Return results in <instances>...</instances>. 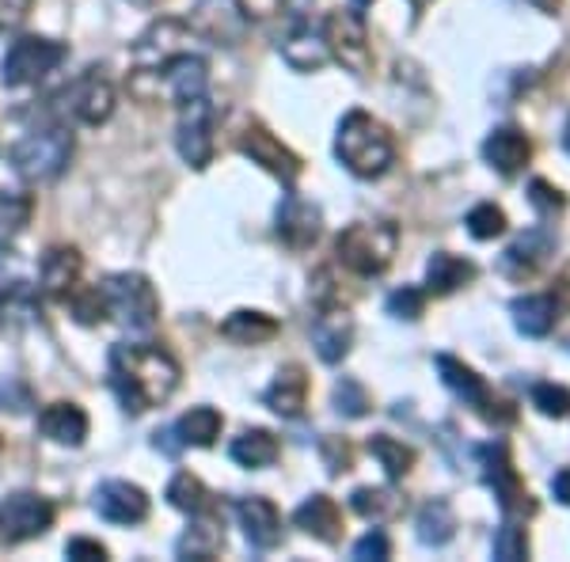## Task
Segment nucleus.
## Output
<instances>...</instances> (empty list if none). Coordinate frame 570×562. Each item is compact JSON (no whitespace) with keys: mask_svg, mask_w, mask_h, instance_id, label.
Returning <instances> with one entry per match:
<instances>
[{"mask_svg":"<svg viewBox=\"0 0 570 562\" xmlns=\"http://www.w3.org/2000/svg\"><path fill=\"white\" fill-rule=\"evenodd\" d=\"M422 308H426V293L415 289V285H403V289H395L389 297V316L407 319V324H415L422 316Z\"/></svg>","mask_w":570,"mask_h":562,"instance_id":"nucleus-45","label":"nucleus"},{"mask_svg":"<svg viewBox=\"0 0 570 562\" xmlns=\"http://www.w3.org/2000/svg\"><path fill=\"white\" fill-rule=\"evenodd\" d=\"M35 0H0V34L4 31H16L27 16H31Z\"/></svg>","mask_w":570,"mask_h":562,"instance_id":"nucleus-48","label":"nucleus"},{"mask_svg":"<svg viewBox=\"0 0 570 562\" xmlns=\"http://www.w3.org/2000/svg\"><path fill=\"white\" fill-rule=\"evenodd\" d=\"M551 252H556V239H551L548 228H532V233H525L502 255V270L510 274V278H532Z\"/></svg>","mask_w":570,"mask_h":562,"instance_id":"nucleus-27","label":"nucleus"},{"mask_svg":"<svg viewBox=\"0 0 570 562\" xmlns=\"http://www.w3.org/2000/svg\"><path fill=\"white\" fill-rule=\"evenodd\" d=\"M134 4H137V8H156L160 0H134Z\"/></svg>","mask_w":570,"mask_h":562,"instance_id":"nucleus-56","label":"nucleus"},{"mask_svg":"<svg viewBox=\"0 0 570 562\" xmlns=\"http://www.w3.org/2000/svg\"><path fill=\"white\" fill-rule=\"evenodd\" d=\"M320 225H324V214H320L316 201L289 195L278 209V225H274V233H278V239L285 247L305 252V247H312L320 239Z\"/></svg>","mask_w":570,"mask_h":562,"instance_id":"nucleus-18","label":"nucleus"},{"mask_svg":"<svg viewBox=\"0 0 570 562\" xmlns=\"http://www.w3.org/2000/svg\"><path fill=\"white\" fill-rule=\"evenodd\" d=\"M532 4H537L540 12H548V16H556V12H559V0H532Z\"/></svg>","mask_w":570,"mask_h":562,"instance_id":"nucleus-54","label":"nucleus"},{"mask_svg":"<svg viewBox=\"0 0 570 562\" xmlns=\"http://www.w3.org/2000/svg\"><path fill=\"white\" fill-rule=\"evenodd\" d=\"M529 555V536L518 521H505L499 532H494V559L502 562H518Z\"/></svg>","mask_w":570,"mask_h":562,"instance_id":"nucleus-43","label":"nucleus"},{"mask_svg":"<svg viewBox=\"0 0 570 562\" xmlns=\"http://www.w3.org/2000/svg\"><path fill=\"white\" fill-rule=\"evenodd\" d=\"M395 247H400V228L392 220H354L335 239L338 263L357 278H376V274L389 270Z\"/></svg>","mask_w":570,"mask_h":562,"instance_id":"nucleus-4","label":"nucleus"},{"mask_svg":"<svg viewBox=\"0 0 570 562\" xmlns=\"http://www.w3.org/2000/svg\"><path fill=\"white\" fill-rule=\"evenodd\" d=\"M293 524L308 536H316L320 543H338L343 540V513H338L335 497L327 494H312L308 502L297 505L293 513Z\"/></svg>","mask_w":570,"mask_h":562,"instance_id":"nucleus-25","label":"nucleus"},{"mask_svg":"<svg viewBox=\"0 0 570 562\" xmlns=\"http://www.w3.org/2000/svg\"><path fill=\"white\" fill-rule=\"evenodd\" d=\"M0 453H4V437H0Z\"/></svg>","mask_w":570,"mask_h":562,"instance_id":"nucleus-59","label":"nucleus"},{"mask_svg":"<svg viewBox=\"0 0 570 562\" xmlns=\"http://www.w3.org/2000/svg\"><path fill=\"white\" fill-rule=\"evenodd\" d=\"M220 426H225L220 411H214V407H190V411L176 422V433H179L183 445L209 448V445H214V441L220 437Z\"/></svg>","mask_w":570,"mask_h":562,"instance_id":"nucleus-36","label":"nucleus"},{"mask_svg":"<svg viewBox=\"0 0 570 562\" xmlns=\"http://www.w3.org/2000/svg\"><path fill=\"white\" fill-rule=\"evenodd\" d=\"M263 403L282 418H301V411L308 403V373L301 365H282L274 373L271 388L263 392Z\"/></svg>","mask_w":570,"mask_h":562,"instance_id":"nucleus-22","label":"nucleus"},{"mask_svg":"<svg viewBox=\"0 0 570 562\" xmlns=\"http://www.w3.org/2000/svg\"><path fill=\"white\" fill-rule=\"evenodd\" d=\"M351 343H354L351 312L338 308V304H320V316H316V324H312V346H316L320 362L338 365L351 354Z\"/></svg>","mask_w":570,"mask_h":562,"instance_id":"nucleus-17","label":"nucleus"},{"mask_svg":"<svg viewBox=\"0 0 570 562\" xmlns=\"http://www.w3.org/2000/svg\"><path fill=\"white\" fill-rule=\"evenodd\" d=\"M532 407L544 414V418H567L570 392L563 384H537V388H532Z\"/></svg>","mask_w":570,"mask_h":562,"instance_id":"nucleus-44","label":"nucleus"},{"mask_svg":"<svg viewBox=\"0 0 570 562\" xmlns=\"http://www.w3.org/2000/svg\"><path fill=\"white\" fill-rule=\"evenodd\" d=\"M563 149L570 152V118H567V126H563Z\"/></svg>","mask_w":570,"mask_h":562,"instance_id":"nucleus-55","label":"nucleus"},{"mask_svg":"<svg viewBox=\"0 0 570 562\" xmlns=\"http://www.w3.org/2000/svg\"><path fill=\"white\" fill-rule=\"evenodd\" d=\"M187 34H190L187 23H176V20L153 23L149 31L134 42V69H153V66H160V61L176 58V53H183L179 42H187Z\"/></svg>","mask_w":570,"mask_h":562,"instance_id":"nucleus-21","label":"nucleus"},{"mask_svg":"<svg viewBox=\"0 0 570 562\" xmlns=\"http://www.w3.org/2000/svg\"><path fill=\"white\" fill-rule=\"evenodd\" d=\"M282 58L289 61L293 69L312 72V69H324L331 61V53L320 34H312L305 23H297V31H293L289 39H282Z\"/></svg>","mask_w":570,"mask_h":562,"instance_id":"nucleus-34","label":"nucleus"},{"mask_svg":"<svg viewBox=\"0 0 570 562\" xmlns=\"http://www.w3.org/2000/svg\"><path fill=\"white\" fill-rule=\"evenodd\" d=\"M335 156L343 160V168L357 175V179H381L395 160V141L389 126L376 122L365 110H351V115L338 122L335 137Z\"/></svg>","mask_w":570,"mask_h":562,"instance_id":"nucleus-2","label":"nucleus"},{"mask_svg":"<svg viewBox=\"0 0 570 562\" xmlns=\"http://www.w3.org/2000/svg\"><path fill=\"white\" fill-rule=\"evenodd\" d=\"M529 201H532V209H537V214H544V217L563 209V195H559L548 179H532L529 183Z\"/></svg>","mask_w":570,"mask_h":562,"instance_id":"nucleus-46","label":"nucleus"},{"mask_svg":"<svg viewBox=\"0 0 570 562\" xmlns=\"http://www.w3.org/2000/svg\"><path fill=\"white\" fill-rule=\"evenodd\" d=\"M39 433L46 441H53V445H69V448H80L88 437V414L85 407H77V403H50V407H42L39 414Z\"/></svg>","mask_w":570,"mask_h":562,"instance_id":"nucleus-24","label":"nucleus"},{"mask_svg":"<svg viewBox=\"0 0 570 562\" xmlns=\"http://www.w3.org/2000/svg\"><path fill=\"white\" fill-rule=\"evenodd\" d=\"M66 555H69V559H77V562H91V559L104 562V559H107V548H104L99 540L77 536V540H69V543H66Z\"/></svg>","mask_w":570,"mask_h":562,"instance_id":"nucleus-50","label":"nucleus"},{"mask_svg":"<svg viewBox=\"0 0 570 562\" xmlns=\"http://www.w3.org/2000/svg\"><path fill=\"white\" fill-rule=\"evenodd\" d=\"M411 4H415V8H422V4H426V0H411Z\"/></svg>","mask_w":570,"mask_h":562,"instance_id":"nucleus-58","label":"nucleus"},{"mask_svg":"<svg viewBox=\"0 0 570 562\" xmlns=\"http://www.w3.org/2000/svg\"><path fill=\"white\" fill-rule=\"evenodd\" d=\"M278 331L282 324L274 316H266V312H247V308L233 312V316L220 324V335L236 346H263V343H271Z\"/></svg>","mask_w":570,"mask_h":562,"instance_id":"nucleus-29","label":"nucleus"},{"mask_svg":"<svg viewBox=\"0 0 570 562\" xmlns=\"http://www.w3.org/2000/svg\"><path fill=\"white\" fill-rule=\"evenodd\" d=\"M53 110H58L61 122L104 126L115 115V88H110V80L99 69H88L61 96H53Z\"/></svg>","mask_w":570,"mask_h":562,"instance_id":"nucleus-9","label":"nucleus"},{"mask_svg":"<svg viewBox=\"0 0 570 562\" xmlns=\"http://www.w3.org/2000/svg\"><path fill=\"white\" fill-rule=\"evenodd\" d=\"M434 365H438V373H441V384H445V388L453 392L456 400H464L483 422H499V426H502V422L518 418V411H513L510 403L499 400V395L487 388V381H483L480 373H475L472 365L456 362L453 354H438Z\"/></svg>","mask_w":570,"mask_h":562,"instance_id":"nucleus-10","label":"nucleus"},{"mask_svg":"<svg viewBox=\"0 0 570 562\" xmlns=\"http://www.w3.org/2000/svg\"><path fill=\"white\" fill-rule=\"evenodd\" d=\"M168 502L176 505L179 513H187V517H195V513H206V510H217L209 486L202 483L198 475H190V472H179L168 483Z\"/></svg>","mask_w":570,"mask_h":562,"instance_id":"nucleus-37","label":"nucleus"},{"mask_svg":"<svg viewBox=\"0 0 570 562\" xmlns=\"http://www.w3.org/2000/svg\"><path fill=\"white\" fill-rule=\"evenodd\" d=\"M66 300H69L72 319H77V324L96 327L107 319V300H104V289H99V285L96 289H72Z\"/></svg>","mask_w":570,"mask_h":562,"instance_id":"nucleus-40","label":"nucleus"},{"mask_svg":"<svg viewBox=\"0 0 570 562\" xmlns=\"http://www.w3.org/2000/svg\"><path fill=\"white\" fill-rule=\"evenodd\" d=\"M35 316H39V297H35L31 282L0 285V331H20Z\"/></svg>","mask_w":570,"mask_h":562,"instance_id":"nucleus-31","label":"nucleus"},{"mask_svg":"<svg viewBox=\"0 0 570 562\" xmlns=\"http://www.w3.org/2000/svg\"><path fill=\"white\" fill-rule=\"evenodd\" d=\"M58 517L50 497L20 491V494H8L0 502V540L4 543H27V540H39L46 529Z\"/></svg>","mask_w":570,"mask_h":562,"instance_id":"nucleus-14","label":"nucleus"},{"mask_svg":"<svg viewBox=\"0 0 570 562\" xmlns=\"http://www.w3.org/2000/svg\"><path fill=\"white\" fill-rule=\"evenodd\" d=\"M556 304H563V308L570 312V263L559 270V278H556Z\"/></svg>","mask_w":570,"mask_h":562,"instance_id":"nucleus-52","label":"nucleus"},{"mask_svg":"<svg viewBox=\"0 0 570 562\" xmlns=\"http://www.w3.org/2000/svg\"><path fill=\"white\" fill-rule=\"evenodd\" d=\"M225 543V521H220L217 510H206V513H195L190 517V529L183 532L179 543H176V555L179 559H214Z\"/></svg>","mask_w":570,"mask_h":562,"instance_id":"nucleus-26","label":"nucleus"},{"mask_svg":"<svg viewBox=\"0 0 570 562\" xmlns=\"http://www.w3.org/2000/svg\"><path fill=\"white\" fill-rule=\"evenodd\" d=\"M320 39H324L327 53L351 72H370L373 66V50H370V34H365V16L357 8H335L324 16L320 27Z\"/></svg>","mask_w":570,"mask_h":562,"instance_id":"nucleus-8","label":"nucleus"},{"mask_svg":"<svg viewBox=\"0 0 570 562\" xmlns=\"http://www.w3.org/2000/svg\"><path fill=\"white\" fill-rule=\"evenodd\" d=\"M370 453L376 456V464L384 467V475L389 479H403L411 475V467H415L419 453L411 445H403V441L389 437V433H373L370 437Z\"/></svg>","mask_w":570,"mask_h":562,"instance_id":"nucleus-38","label":"nucleus"},{"mask_svg":"<svg viewBox=\"0 0 570 562\" xmlns=\"http://www.w3.org/2000/svg\"><path fill=\"white\" fill-rule=\"evenodd\" d=\"M236 517H240V529L252 548L271 551L282 543V513L271 497H263V494L240 497V502H236Z\"/></svg>","mask_w":570,"mask_h":562,"instance_id":"nucleus-19","label":"nucleus"},{"mask_svg":"<svg viewBox=\"0 0 570 562\" xmlns=\"http://www.w3.org/2000/svg\"><path fill=\"white\" fill-rule=\"evenodd\" d=\"M335 407L338 414H346V418H365L373 403H370V392H365L354 376H343V381L335 384Z\"/></svg>","mask_w":570,"mask_h":562,"instance_id":"nucleus-42","label":"nucleus"},{"mask_svg":"<svg viewBox=\"0 0 570 562\" xmlns=\"http://www.w3.org/2000/svg\"><path fill=\"white\" fill-rule=\"evenodd\" d=\"M464 225L475 239H494L505 233V214H502V206H494V201H480V206L468 214Z\"/></svg>","mask_w":570,"mask_h":562,"instance_id":"nucleus-41","label":"nucleus"},{"mask_svg":"<svg viewBox=\"0 0 570 562\" xmlns=\"http://www.w3.org/2000/svg\"><path fill=\"white\" fill-rule=\"evenodd\" d=\"M99 289L107 300V316H115L126 331H149L160 316V297L145 274H110Z\"/></svg>","mask_w":570,"mask_h":562,"instance_id":"nucleus-6","label":"nucleus"},{"mask_svg":"<svg viewBox=\"0 0 570 562\" xmlns=\"http://www.w3.org/2000/svg\"><path fill=\"white\" fill-rule=\"evenodd\" d=\"M475 263L461 259V255H449V252H438L434 259L426 266V289L434 297H449V293L464 289V285L475 282Z\"/></svg>","mask_w":570,"mask_h":562,"instance_id":"nucleus-28","label":"nucleus"},{"mask_svg":"<svg viewBox=\"0 0 570 562\" xmlns=\"http://www.w3.org/2000/svg\"><path fill=\"white\" fill-rule=\"evenodd\" d=\"M556 316H559V304H556V297H544V293H532V297L513 300V324H518L521 335H529V338L551 335Z\"/></svg>","mask_w":570,"mask_h":562,"instance_id":"nucleus-30","label":"nucleus"},{"mask_svg":"<svg viewBox=\"0 0 570 562\" xmlns=\"http://www.w3.org/2000/svg\"><path fill=\"white\" fill-rule=\"evenodd\" d=\"M392 555V543L384 532H370L354 543V559H389Z\"/></svg>","mask_w":570,"mask_h":562,"instance_id":"nucleus-49","label":"nucleus"},{"mask_svg":"<svg viewBox=\"0 0 570 562\" xmlns=\"http://www.w3.org/2000/svg\"><path fill=\"white\" fill-rule=\"evenodd\" d=\"M551 494H556L563 505H570V467H563V472L551 479Z\"/></svg>","mask_w":570,"mask_h":562,"instance_id":"nucleus-53","label":"nucleus"},{"mask_svg":"<svg viewBox=\"0 0 570 562\" xmlns=\"http://www.w3.org/2000/svg\"><path fill=\"white\" fill-rule=\"evenodd\" d=\"M415 529H419V540L426 543V548H445V543L456 536L453 505H449L445 497H430V502L419 510Z\"/></svg>","mask_w":570,"mask_h":562,"instance_id":"nucleus-33","label":"nucleus"},{"mask_svg":"<svg viewBox=\"0 0 570 562\" xmlns=\"http://www.w3.org/2000/svg\"><path fill=\"white\" fill-rule=\"evenodd\" d=\"M483 160L510 179V175H518L532 160V141L518 130V126H502V130H494L483 141Z\"/></svg>","mask_w":570,"mask_h":562,"instance_id":"nucleus-23","label":"nucleus"},{"mask_svg":"<svg viewBox=\"0 0 570 562\" xmlns=\"http://www.w3.org/2000/svg\"><path fill=\"white\" fill-rule=\"evenodd\" d=\"M228 456L240 467H271L282 456V445L271 430H244L240 437L228 445Z\"/></svg>","mask_w":570,"mask_h":562,"instance_id":"nucleus-32","label":"nucleus"},{"mask_svg":"<svg viewBox=\"0 0 570 562\" xmlns=\"http://www.w3.org/2000/svg\"><path fill=\"white\" fill-rule=\"evenodd\" d=\"M240 152L247 156L252 164H259L263 171H271L274 179H282L285 187H293V183L301 179V156L293 149H285V145L266 130L263 122H247V130L240 134Z\"/></svg>","mask_w":570,"mask_h":562,"instance_id":"nucleus-15","label":"nucleus"},{"mask_svg":"<svg viewBox=\"0 0 570 562\" xmlns=\"http://www.w3.org/2000/svg\"><path fill=\"white\" fill-rule=\"evenodd\" d=\"M351 510L357 513V517L384 524V521H392L403 513V497L395 491H389V486H357V491L351 494Z\"/></svg>","mask_w":570,"mask_h":562,"instance_id":"nucleus-35","label":"nucleus"},{"mask_svg":"<svg viewBox=\"0 0 570 562\" xmlns=\"http://www.w3.org/2000/svg\"><path fill=\"white\" fill-rule=\"evenodd\" d=\"M80 270H85V259H80L77 247H69V244L50 247V252L42 255V263H39L42 293H46V297H53V300H66L69 293L77 289Z\"/></svg>","mask_w":570,"mask_h":562,"instance_id":"nucleus-20","label":"nucleus"},{"mask_svg":"<svg viewBox=\"0 0 570 562\" xmlns=\"http://www.w3.org/2000/svg\"><path fill=\"white\" fill-rule=\"evenodd\" d=\"M96 513L110 524H141L149 517V494L130 479H107L96 491Z\"/></svg>","mask_w":570,"mask_h":562,"instance_id":"nucleus-16","label":"nucleus"},{"mask_svg":"<svg viewBox=\"0 0 570 562\" xmlns=\"http://www.w3.org/2000/svg\"><path fill=\"white\" fill-rule=\"evenodd\" d=\"M153 445L160 448L164 456H179V448H183V441H179V433H176V426L171 430H156L153 433Z\"/></svg>","mask_w":570,"mask_h":562,"instance_id":"nucleus-51","label":"nucleus"},{"mask_svg":"<svg viewBox=\"0 0 570 562\" xmlns=\"http://www.w3.org/2000/svg\"><path fill=\"white\" fill-rule=\"evenodd\" d=\"M107 381L126 414H145L176 395L179 362L156 343H118L107 357Z\"/></svg>","mask_w":570,"mask_h":562,"instance_id":"nucleus-1","label":"nucleus"},{"mask_svg":"<svg viewBox=\"0 0 570 562\" xmlns=\"http://www.w3.org/2000/svg\"><path fill=\"white\" fill-rule=\"evenodd\" d=\"M187 27L190 34L214 46H240L247 27H252V12L244 0H198Z\"/></svg>","mask_w":570,"mask_h":562,"instance_id":"nucleus-12","label":"nucleus"},{"mask_svg":"<svg viewBox=\"0 0 570 562\" xmlns=\"http://www.w3.org/2000/svg\"><path fill=\"white\" fill-rule=\"evenodd\" d=\"M475 456H480V467H483V483L491 486L494 497H499L505 517H532V513H537V502H532L529 486L521 483L510 448H505L502 441H494V445H483Z\"/></svg>","mask_w":570,"mask_h":562,"instance_id":"nucleus-11","label":"nucleus"},{"mask_svg":"<svg viewBox=\"0 0 570 562\" xmlns=\"http://www.w3.org/2000/svg\"><path fill=\"white\" fill-rule=\"evenodd\" d=\"M324 464H327V472H331V475L351 472V467H354V448L346 445L343 437H327V441H324Z\"/></svg>","mask_w":570,"mask_h":562,"instance_id":"nucleus-47","label":"nucleus"},{"mask_svg":"<svg viewBox=\"0 0 570 562\" xmlns=\"http://www.w3.org/2000/svg\"><path fill=\"white\" fill-rule=\"evenodd\" d=\"M365 4H370V0H354V4H351V8H357V12H362V8H365Z\"/></svg>","mask_w":570,"mask_h":562,"instance_id":"nucleus-57","label":"nucleus"},{"mask_svg":"<svg viewBox=\"0 0 570 562\" xmlns=\"http://www.w3.org/2000/svg\"><path fill=\"white\" fill-rule=\"evenodd\" d=\"M31 217V198L16 195V190H0V247L8 244Z\"/></svg>","mask_w":570,"mask_h":562,"instance_id":"nucleus-39","label":"nucleus"},{"mask_svg":"<svg viewBox=\"0 0 570 562\" xmlns=\"http://www.w3.org/2000/svg\"><path fill=\"white\" fill-rule=\"evenodd\" d=\"M12 160V171L20 175L23 183H50L58 179L61 171L69 168L72 160V134L66 122L58 126H42V130H31L27 137L12 145L8 152Z\"/></svg>","mask_w":570,"mask_h":562,"instance_id":"nucleus-5","label":"nucleus"},{"mask_svg":"<svg viewBox=\"0 0 570 562\" xmlns=\"http://www.w3.org/2000/svg\"><path fill=\"white\" fill-rule=\"evenodd\" d=\"M209 66L198 53H176V58L160 61L153 69L130 72V91L141 103H156V99H171V103H187L195 96H206Z\"/></svg>","mask_w":570,"mask_h":562,"instance_id":"nucleus-3","label":"nucleus"},{"mask_svg":"<svg viewBox=\"0 0 570 562\" xmlns=\"http://www.w3.org/2000/svg\"><path fill=\"white\" fill-rule=\"evenodd\" d=\"M69 58V46L58 39H42V34H23L8 46L4 61H0V85L4 88H27L39 85L46 72H53Z\"/></svg>","mask_w":570,"mask_h":562,"instance_id":"nucleus-7","label":"nucleus"},{"mask_svg":"<svg viewBox=\"0 0 570 562\" xmlns=\"http://www.w3.org/2000/svg\"><path fill=\"white\" fill-rule=\"evenodd\" d=\"M179 130H176V149L183 160L190 164L195 171L209 168L214 160V122H217V110L209 103L206 96H195L187 103H179Z\"/></svg>","mask_w":570,"mask_h":562,"instance_id":"nucleus-13","label":"nucleus"}]
</instances>
